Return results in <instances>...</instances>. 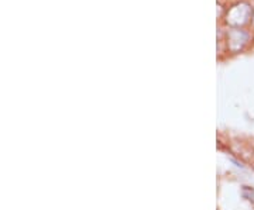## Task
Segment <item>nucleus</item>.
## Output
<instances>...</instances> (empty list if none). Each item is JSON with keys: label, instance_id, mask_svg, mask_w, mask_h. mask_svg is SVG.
<instances>
[{"label": "nucleus", "instance_id": "obj_1", "mask_svg": "<svg viewBox=\"0 0 254 210\" xmlns=\"http://www.w3.org/2000/svg\"><path fill=\"white\" fill-rule=\"evenodd\" d=\"M242 196L245 198L246 201L254 203V188H252V186H243L242 188Z\"/></svg>", "mask_w": 254, "mask_h": 210}]
</instances>
